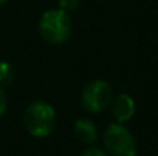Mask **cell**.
<instances>
[{"label": "cell", "instance_id": "cell-1", "mask_svg": "<svg viewBox=\"0 0 158 156\" xmlns=\"http://www.w3.org/2000/svg\"><path fill=\"white\" fill-rule=\"evenodd\" d=\"M55 110L51 104L45 101L31 103L23 115V122L26 130L34 138H46L55 129Z\"/></svg>", "mask_w": 158, "mask_h": 156}, {"label": "cell", "instance_id": "cell-2", "mask_svg": "<svg viewBox=\"0 0 158 156\" xmlns=\"http://www.w3.org/2000/svg\"><path fill=\"white\" fill-rule=\"evenodd\" d=\"M40 34L45 42L51 45H61L68 42L72 31V22L68 12L61 9H49L43 12L39 23Z\"/></svg>", "mask_w": 158, "mask_h": 156}, {"label": "cell", "instance_id": "cell-3", "mask_svg": "<svg viewBox=\"0 0 158 156\" xmlns=\"http://www.w3.org/2000/svg\"><path fill=\"white\" fill-rule=\"evenodd\" d=\"M103 144L109 156H135L137 142L132 133L118 122L107 126L103 133Z\"/></svg>", "mask_w": 158, "mask_h": 156}, {"label": "cell", "instance_id": "cell-4", "mask_svg": "<svg viewBox=\"0 0 158 156\" xmlns=\"http://www.w3.org/2000/svg\"><path fill=\"white\" fill-rule=\"evenodd\" d=\"M112 89L103 80L88 83L81 92V106L89 113H102L112 101Z\"/></svg>", "mask_w": 158, "mask_h": 156}, {"label": "cell", "instance_id": "cell-5", "mask_svg": "<svg viewBox=\"0 0 158 156\" xmlns=\"http://www.w3.org/2000/svg\"><path fill=\"white\" fill-rule=\"evenodd\" d=\"M109 106H110V115L118 124L127 122L135 113V101L127 94H120L118 97L112 98Z\"/></svg>", "mask_w": 158, "mask_h": 156}, {"label": "cell", "instance_id": "cell-6", "mask_svg": "<svg viewBox=\"0 0 158 156\" xmlns=\"http://www.w3.org/2000/svg\"><path fill=\"white\" fill-rule=\"evenodd\" d=\"M75 136L85 144H94L97 141V127L89 118H80L74 124Z\"/></svg>", "mask_w": 158, "mask_h": 156}, {"label": "cell", "instance_id": "cell-7", "mask_svg": "<svg viewBox=\"0 0 158 156\" xmlns=\"http://www.w3.org/2000/svg\"><path fill=\"white\" fill-rule=\"evenodd\" d=\"M15 78V70L8 61H0V89H6L12 84Z\"/></svg>", "mask_w": 158, "mask_h": 156}, {"label": "cell", "instance_id": "cell-8", "mask_svg": "<svg viewBox=\"0 0 158 156\" xmlns=\"http://www.w3.org/2000/svg\"><path fill=\"white\" fill-rule=\"evenodd\" d=\"M80 0H58V9L64 11V12H72L78 8Z\"/></svg>", "mask_w": 158, "mask_h": 156}, {"label": "cell", "instance_id": "cell-9", "mask_svg": "<svg viewBox=\"0 0 158 156\" xmlns=\"http://www.w3.org/2000/svg\"><path fill=\"white\" fill-rule=\"evenodd\" d=\"M80 156H109V155L100 147H88L86 150L81 152Z\"/></svg>", "mask_w": 158, "mask_h": 156}, {"label": "cell", "instance_id": "cell-10", "mask_svg": "<svg viewBox=\"0 0 158 156\" xmlns=\"http://www.w3.org/2000/svg\"><path fill=\"white\" fill-rule=\"evenodd\" d=\"M6 107H8V98H6V94H5L3 89H0V118L5 115Z\"/></svg>", "mask_w": 158, "mask_h": 156}, {"label": "cell", "instance_id": "cell-11", "mask_svg": "<svg viewBox=\"0 0 158 156\" xmlns=\"http://www.w3.org/2000/svg\"><path fill=\"white\" fill-rule=\"evenodd\" d=\"M6 2H8V0H0V6H2V5H5Z\"/></svg>", "mask_w": 158, "mask_h": 156}]
</instances>
